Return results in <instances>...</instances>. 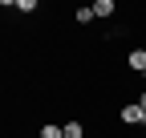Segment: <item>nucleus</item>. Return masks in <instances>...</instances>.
Masks as SVG:
<instances>
[{"mask_svg": "<svg viewBox=\"0 0 146 138\" xmlns=\"http://www.w3.org/2000/svg\"><path fill=\"white\" fill-rule=\"evenodd\" d=\"M122 122H126V126H134V122H146V114H142V106H138V102L122 106Z\"/></svg>", "mask_w": 146, "mask_h": 138, "instance_id": "nucleus-1", "label": "nucleus"}, {"mask_svg": "<svg viewBox=\"0 0 146 138\" xmlns=\"http://www.w3.org/2000/svg\"><path fill=\"white\" fill-rule=\"evenodd\" d=\"M126 65H130V69H134V73L142 77V73H146V49H134V53H130V57H126Z\"/></svg>", "mask_w": 146, "mask_h": 138, "instance_id": "nucleus-2", "label": "nucleus"}, {"mask_svg": "<svg viewBox=\"0 0 146 138\" xmlns=\"http://www.w3.org/2000/svg\"><path fill=\"white\" fill-rule=\"evenodd\" d=\"M73 21H77V25H89V21H94V4H81V8H73Z\"/></svg>", "mask_w": 146, "mask_h": 138, "instance_id": "nucleus-3", "label": "nucleus"}, {"mask_svg": "<svg viewBox=\"0 0 146 138\" xmlns=\"http://www.w3.org/2000/svg\"><path fill=\"white\" fill-rule=\"evenodd\" d=\"M94 16H114V0H94Z\"/></svg>", "mask_w": 146, "mask_h": 138, "instance_id": "nucleus-4", "label": "nucleus"}, {"mask_svg": "<svg viewBox=\"0 0 146 138\" xmlns=\"http://www.w3.org/2000/svg\"><path fill=\"white\" fill-rule=\"evenodd\" d=\"M61 130H65V138H85V126L77 122V118H73V122H65Z\"/></svg>", "mask_w": 146, "mask_h": 138, "instance_id": "nucleus-5", "label": "nucleus"}, {"mask_svg": "<svg viewBox=\"0 0 146 138\" xmlns=\"http://www.w3.org/2000/svg\"><path fill=\"white\" fill-rule=\"evenodd\" d=\"M41 138H65V130L53 126V122H45V126H41Z\"/></svg>", "mask_w": 146, "mask_h": 138, "instance_id": "nucleus-6", "label": "nucleus"}, {"mask_svg": "<svg viewBox=\"0 0 146 138\" xmlns=\"http://www.w3.org/2000/svg\"><path fill=\"white\" fill-rule=\"evenodd\" d=\"M4 8H16V12H36V0H16V4H4Z\"/></svg>", "mask_w": 146, "mask_h": 138, "instance_id": "nucleus-7", "label": "nucleus"}, {"mask_svg": "<svg viewBox=\"0 0 146 138\" xmlns=\"http://www.w3.org/2000/svg\"><path fill=\"white\" fill-rule=\"evenodd\" d=\"M138 106H142V114H146V90H142V98H138Z\"/></svg>", "mask_w": 146, "mask_h": 138, "instance_id": "nucleus-8", "label": "nucleus"}, {"mask_svg": "<svg viewBox=\"0 0 146 138\" xmlns=\"http://www.w3.org/2000/svg\"><path fill=\"white\" fill-rule=\"evenodd\" d=\"M142 77H146V73H142Z\"/></svg>", "mask_w": 146, "mask_h": 138, "instance_id": "nucleus-9", "label": "nucleus"}]
</instances>
